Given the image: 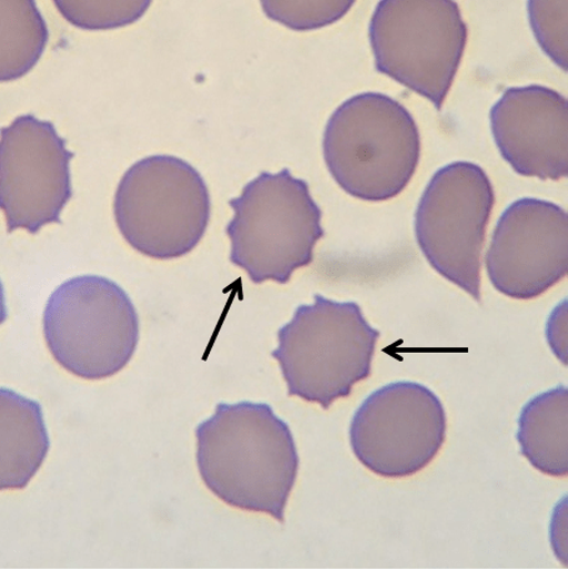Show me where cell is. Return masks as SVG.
<instances>
[{
	"label": "cell",
	"instance_id": "obj_1",
	"mask_svg": "<svg viewBox=\"0 0 568 570\" xmlns=\"http://www.w3.org/2000/svg\"><path fill=\"white\" fill-rule=\"evenodd\" d=\"M196 435L199 473L208 490L228 505L282 523L299 471L288 423L267 403H219Z\"/></svg>",
	"mask_w": 568,
	"mask_h": 570
},
{
	"label": "cell",
	"instance_id": "obj_2",
	"mask_svg": "<svg viewBox=\"0 0 568 570\" xmlns=\"http://www.w3.org/2000/svg\"><path fill=\"white\" fill-rule=\"evenodd\" d=\"M323 158L348 195L368 202L395 198L418 168V126L398 100L362 94L342 104L330 117L322 140Z\"/></svg>",
	"mask_w": 568,
	"mask_h": 570
},
{
	"label": "cell",
	"instance_id": "obj_3",
	"mask_svg": "<svg viewBox=\"0 0 568 570\" xmlns=\"http://www.w3.org/2000/svg\"><path fill=\"white\" fill-rule=\"evenodd\" d=\"M380 332L365 320L355 302H335L313 295L278 332L271 353L280 364L290 396L319 403L323 410L351 394L369 379Z\"/></svg>",
	"mask_w": 568,
	"mask_h": 570
},
{
	"label": "cell",
	"instance_id": "obj_4",
	"mask_svg": "<svg viewBox=\"0 0 568 570\" xmlns=\"http://www.w3.org/2000/svg\"><path fill=\"white\" fill-rule=\"evenodd\" d=\"M229 206L235 210L227 227L230 262L252 283L287 284L293 272L310 266L325 230L306 180L293 178L289 169L262 171Z\"/></svg>",
	"mask_w": 568,
	"mask_h": 570
},
{
	"label": "cell",
	"instance_id": "obj_5",
	"mask_svg": "<svg viewBox=\"0 0 568 570\" xmlns=\"http://www.w3.org/2000/svg\"><path fill=\"white\" fill-rule=\"evenodd\" d=\"M211 213L200 173L172 156H151L131 166L116 191L114 217L121 236L143 256H187L205 237Z\"/></svg>",
	"mask_w": 568,
	"mask_h": 570
},
{
	"label": "cell",
	"instance_id": "obj_6",
	"mask_svg": "<svg viewBox=\"0 0 568 570\" xmlns=\"http://www.w3.org/2000/svg\"><path fill=\"white\" fill-rule=\"evenodd\" d=\"M43 330L58 364L88 381L123 370L139 342L133 302L116 282L99 276L59 285L46 305Z\"/></svg>",
	"mask_w": 568,
	"mask_h": 570
},
{
	"label": "cell",
	"instance_id": "obj_7",
	"mask_svg": "<svg viewBox=\"0 0 568 570\" xmlns=\"http://www.w3.org/2000/svg\"><path fill=\"white\" fill-rule=\"evenodd\" d=\"M375 67L441 110L458 73L468 26L451 0H382L369 28Z\"/></svg>",
	"mask_w": 568,
	"mask_h": 570
},
{
	"label": "cell",
	"instance_id": "obj_8",
	"mask_svg": "<svg viewBox=\"0 0 568 570\" xmlns=\"http://www.w3.org/2000/svg\"><path fill=\"white\" fill-rule=\"evenodd\" d=\"M495 206L485 170L455 161L435 173L415 214V234L431 267L478 302L481 256Z\"/></svg>",
	"mask_w": 568,
	"mask_h": 570
},
{
	"label": "cell",
	"instance_id": "obj_9",
	"mask_svg": "<svg viewBox=\"0 0 568 570\" xmlns=\"http://www.w3.org/2000/svg\"><path fill=\"white\" fill-rule=\"evenodd\" d=\"M445 438L441 401L413 382L391 383L375 391L355 412L350 425L353 454L383 478L422 471L438 455Z\"/></svg>",
	"mask_w": 568,
	"mask_h": 570
},
{
	"label": "cell",
	"instance_id": "obj_10",
	"mask_svg": "<svg viewBox=\"0 0 568 570\" xmlns=\"http://www.w3.org/2000/svg\"><path fill=\"white\" fill-rule=\"evenodd\" d=\"M48 120L19 116L0 134V207L8 233L37 234L48 224L62 223L60 214L73 197L70 160L74 153Z\"/></svg>",
	"mask_w": 568,
	"mask_h": 570
},
{
	"label": "cell",
	"instance_id": "obj_11",
	"mask_svg": "<svg viewBox=\"0 0 568 570\" xmlns=\"http://www.w3.org/2000/svg\"><path fill=\"white\" fill-rule=\"evenodd\" d=\"M486 269L507 297H540L567 276V212L535 198L512 203L496 224Z\"/></svg>",
	"mask_w": 568,
	"mask_h": 570
},
{
	"label": "cell",
	"instance_id": "obj_12",
	"mask_svg": "<svg viewBox=\"0 0 568 570\" xmlns=\"http://www.w3.org/2000/svg\"><path fill=\"white\" fill-rule=\"evenodd\" d=\"M494 139L517 175L559 180L568 175V104L551 88H509L491 108Z\"/></svg>",
	"mask_w": 568,
	"mask_h": 570
},
{
	"label": "cell",
	"instance_id": "obj_13",
	"mask_svg": "<svg viewBox=\"0 0 568 570\" xmlns=\"http://www.w3.org/2000/svg\"><path fill=\"white\" fill-rule=\"evenodd\" d=\"M50 448L42 405L0 390V490H23Z\"/></svg>",
	"mask_w": 568,
	"mask_h": 570
},
{
	"label": "cell",
	"instance_id": "obj_14",
	"mask_svg": "<svg viewBox=\"0 0 568 570\" xmlns=\"http://www.w3.org/2000/svg\"><path fill=\"white\" fill-rule=\"evenodd\" d=\"M521 454L541 473L568 474V390L565 385L536 395L519 419Z\"/></svg>",
	"mask_w": 568,
	"mask_h": 570
},
{
	"label": "cell",
	"instance_id": "obj_15",
	"mask_svg": "<svg viewBox=\"0 0 568 570\" xmlns=\"http://www.w3.org/2000/svg\"><path fill=\"white\" fill-rule=\"evenodd\" d=\"M48 43V28L33 0L0 3V79L12 81L32 70Z\"/></svg>",
	"mask_w": 568,
	"mask_h": 570
},
{
	"label": "cell",
	"instance_id": "obj_16",
	"mask_svg": "<svg viewBox=\"0 0 568 570\" xmlns=\"http://www.w3.org/2000/svg\"><path fill=\"white\" fill-rule=\"evenodd\" d=\"M54 4L70 24L87 30H103L136 23L146 13L150 2L56 0Z\"/></svg>",
	"mask_w": 568,
	"mask_h": 570
},
{
	"label": "cell",
	"instance_id": "obj_17",
	"mask_svg": "<svg viewBox=\"0 0 568 570\" xmlns=\"http://www.w3.org/2000/svg\"><path fill=\"white\" fill-rule=\"evenodd\" d=\"M263 12L293 30H311L337 22L353 4L350 2H262Z\"/></svg>",
	"mask_w": 568,
	"mask_h": 570
},
{
	"label": "cell",
	"instance_id": "obj_18",
	"mask_svg": "<svg viewBox=\"0 0 568 570\" xmlns=\"http://www.w3.org/2000/svg\"><path fill=\"white\" fill-rule=\"evenodd\" d=\"M529 12L542 49L567 70V2H530Z\"/></svg>",
	"mask_w": 568,
	"mask_h": 570
}]
</instances>
